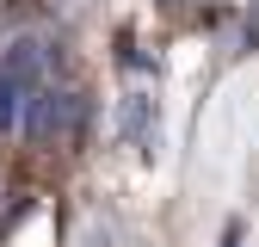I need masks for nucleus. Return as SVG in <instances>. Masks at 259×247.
Instances as JSON below:
<instances>
[{
  "instance_id": "nucleus-1",
  "label": "nucleus",
  "mask_w": 259,
  "mask_h": 247,
  "mask_svg": "<svg viewBox=\"0 0 259 247\" xmlns=\"http://www.w3.org/2000/svg\"><path fill=\"white\" fill-rule=\"evenodd\" d=\"M0 74H7L13 87H25L31 74H37V44H13V56H7V68H0Z\"/></svg>"
},
{
  "instance_id": "nucleus-2",
  "label": "nucleus",
  "mask_w": 259,
  "mask_h": 247,
  "mask_svg": "<svg viewBox=\"0 0 259 247\" xmlns=\"http://www.w3.org/2000/svg\"><path fill=\"white\" fill-rule=\"evenodd\" d=\"M13 124H19V87L0 74V130H13Z\"/></svg>"
}]
</instances>
